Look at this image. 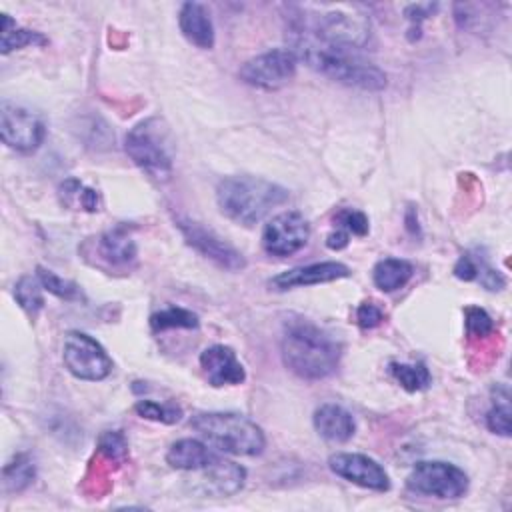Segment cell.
<instances>
[{
    "label": "cell",
    "instance_id": "1",
    "mask_svg": "<svg viewBox=\"0 0 512 512\" xmlns=\"http://www.w3.org/2000/svg\"><path fill=\"white\" fill-rule=\"evenodd\" d=\"M290 32L304 34L320 44L358 50L370 38V18L358 4H304L292 6Z\"/></svg>",
    "mask_w": 512,
    "mask_h": 512
},
{
    "label": "cell",
    "instance_id": "2",
    "mask_svg": "<svg viewBox=\"0 0 512 512\" xmlns=\"http://www.w3.org/2000/svg\"><path fill=\"white\" fill-rule=\"evenodd\" d=\"M280 354L290 372L304 380H322L336 372L342 356L340 342L306 318L284 322Z\"/></svg>",
    "mask_w": 512,
    "mask_h": 512
},
{
    "label": "cell",
    "instance_id": "3",
    "mask_svg": "<svg viewBox=\"0 0 512 512\" xmlns=\"http://www.w3.org/2000/svg\"><path fill=\"white\" fill-rule=\"evenodd\" d=\"M290 36L294 46L292 52L296 54V58L304 60V64L328 76L330 80L368 92H378L386 88V74L378 66L358 58L352 50L332 48L296 32H290Z\"/></svg>",
    "mask_w": 512,
    "mask_h": 512
},
{
    "label": "cell",
    "instance_id": "4",
    "mask_svg": "<svg viewBox=\"0 0 512 512\" xmlns=\"http://www.w3.org/2000/svg\"><path fill=\"white\" fill-rule=\"evenodd\" d=\"M288 200V190L258 176H226L216 186L220 212L236 224L254 226Z\"/></svg>",
    "mask_w": 512,
    "mask_h": 512
},
{
    "label": "cell",
    "instance_id": "5",
    "mask_svg": "<svg viewBox=\"0 0 512 512\" xmlns=\"http://www.w3.org/2000/svg\"><path fill=\"white\" fill-rule=\"evenodd\" d=\"M190 428L218 452L232 456H258L266 446L262 428L236 412H198Z\"/></svg>",
    "mask_w": 512,
    "mask_h": 512
},
{
    "label": "cell",
    "instance_id": "6",
    "mask_svg": "<svg viewBox=\"0 0 512 512\" xmlns=\"http://www.w3.org/2000/svg\"><path fill=\"white\" fill-rule=\"evenodd\" d=\"M124 148L130 160L150 178L164 182L172 176V150L168 132L158 118H146L134 124L124 138Z\"/></svg>",
    "mask_w": 512,
    "mask_h": 512
},
{
    "label": "cell",
    "instance_id": "7",
    "mask_svg": "<svg viewBox=\"0 0 512 512\" xmlns=\"http://www.w3.org/2000/svg\"><path fill=\"white\" fill-rule=\"evenodd\" d=\"M408 490L440 500L460 498L468 490V476L462 468L442 460L416 462L406 478Z\"/></svg>",
    "mask_w": 512,
    "mask_h": 512
},
{
    "label": "cell",
    "instance_id": "8",
    "mask_svg": "<svg viewBox=\"0 0 512 512\" xmlns=\"http://www.w3.org/2000/svg\"><path fill=\"white\" fill-rule=\"evenodd\" d=\"M62 360L72 376L88 382L104 380L114 368V362L104 346L78 330H72L64 336Z\"/></svg>",
    "mask_w": 512,
    "mask_h": 512
},
{
    "label": "cell",
    "instance_id": "9",
    "mask_svg": "<svg viewBox=\"0 0 512 512\" xmlns=\"http://www.w3.org/2000/svg\"><path fill=\"white\" fill-rule=\"evenodd\" d=\"M86 258L104 272H128L136 266L138 248L128 226L118 224L88 242Z\"/></svg>",
    "mask_w": 512,
    "mask_h": 512
},
{
    "label": "cell",
    "instance_id": "10",
    "mask_svg": "<svg viewBox=\"0 0 512 512\" xmlns=\"http://www.w3.org/2000/svg\"><path fill=\"white\" fill-rule=\"evenodd\" d=\"M298 58L292 50L276 48L246 60L238 72L240 80L260 90H278L296 74Z\"/></svg>",
    "mask_w": 512,
    "mask_h": 512
},
{
    "label": "cell",
    "instance_id": "11",
    "mask_svg": "<svg viewBox=\"0 0 512 512\" xmlns=\"http://www.w3.org/2000/svg\"><path fill=\"white\" fill-rule=\"evenodd\" d=\"M0 136L6 146L18 152H34L44 136H46V126L44 120L14 102L2 100L0 104Z\"/></svg>",
    "mask_w": 512,
    "mask_h": 512
},
{
    "label": "cell",
    "instance_id": "12",
    "mask_svg": "<svg viewBox=\"0 0 512 512\" xmlns=\"http://www.w3.org/2000/svg\"><path fill=\"white\" fill-rule=\"evenodd\" d=\"M176 226L182 232L186 244L192 246L206 260L214 262L218 268L236 272L246 266L244 256L232 244H228L222 236H218L214 230L188 218H176Z\"/></svg>",
    "mask_w": 512,
    "mask_h": 512
},
{
    "label": "cell",
    "instance_id": "13",
    "mask_svg": "<svg viewBox=\"0 0 512 512\" xmlns=\"http://www.w3.org/2000/svg\"><path fill=\"white\" fill-rule=\"evenodd\" d=\"M310 238V224L306 218L296 212H280L268 220V224L262 230V248L270 256H292L300 248L306 246Z\"/></svg>",
    "mask_w": 512,
    "mask_h": 512
},
{
    "label": "cell",
    "instance_id": "14",
    "mask_svg": "<svg viewBox=\"0 0 512 512\" xmlns=\"http://www.w3.org/2000/svg\"><path fill=\"white\" fill-rule=\"evenodd\" d=\"M328 468L356 484L368 490H376V492H386L390 488V478L386 474V470L370 456L366 454H358V452H336L328 458Z\"/></svg>",
    "mask_w": 512,
    "mask_h": 512
},
{
    "label": "cell",
    "instance_id": "15",
    "mask_svg": "<svg viewBox=\"0 0 512 512\" xmlns=\"http://www.w3.org/2000/svg\"><path fill=\"white\" fill-rule=\"evenodd\" d=\"M200 368L208 384L216 388L236 386L246 380V370L236 358V352L224 344H212L204 348L200 354Z\"/></svg>",
    "mask_w": 512,
    "mask_h": 512
},
{
    "label": "cell",
    "instance_id": "16",
    "mask_svg": "<svg viewBox=\"0 0 512 512\" xmlns=\"http://www.w3.org/2000/svg\"><path fill=\"white\" fill-rule=\"evenodd\" d=\"M346 276H350V268L346 264L328 260V262H314V264L284 270L270 280V286L274 290H290L298 286H316L324 282H334Z\"/></svg>",
    "mask_w": 512,
    "mask_h": 512
},
{
    "label": "cell",
    "instance_id": "17",
    "mask_svg": "<svg viewBox=\"0 0 512 512\" xmlns=\"http://www.w3.org/2000/svg\"><path fill=\"white\" fill-rule=\"evenodd\" d=\"M196 472H200L198 488L208 496H232L244 486L246 480V470L222 456Z\"/></svg>",
    "mask_w": 512,
    "mask_h": 512
},
{
    "label": "cell",
    "instance_id": "18",
    "mask_svg": "<svg viewBox=\"0 0 512 512\" xmlns=\"http://www.w3.org/2000/svg\"><path fill=\"white\" fill-rule=\"evenodd\" d=\"M178 26L190 44L202 50H210L214 46V24L204 4L184 2L178 12Z\"/></svg>",
    "mask_w": 512,
    "mask_h": 512
},
{
    "label": "cell",
    "instance_id": "19",
    "mask_svg": "<svg viewBox=\"0 0 512 512\" xmlns=\"http://www.w3.org/2000/svg\"><path fill=\"white\" fill-rule=\"evenodd\" d=\"M316 432L328 442H346L356 432L354 416L338 404H322L312 416Z\"/></svg>",
    "mask_w": 512,
    "mask_h": 512
},
{
    "label": "cell",
    "instance_id": "20",
    "mask_svg": "<svg viewBox=\"0 0 512 512\" xmlns=\"http://www.w3.org/2000/svg\"><path fill=\"white\" fill-rule=\"evenodd\" d=\"M218 456L220 454L212 446H208L204 440L182 438L170 446V450L166 452V462L174 470L196 472V470L212 464Z\"/></svg>",
    "mask_w": 512,
    "mask_h": 512
},
{
    "label": "cell",
    "instance_id": "21",
    "mask_svg": "<svg viewBox=\"0 0 512 512\" xmlns=\"http://www.w3.org/2000/svg\"><path fill=\"white\" fill-rule=\"evenodd\" d=\"M412 264L402 258H382L372 268V280L378 290L382 292H394L406 286V282L412 278Z\"/></svg>",
    "mask_w": 512,
    "mask_h": 512
},
{
    "label": "cell",
    "instance_id": "22",
    "mask_svg": "<svg viewBox=\"0 0 512 512\" xmlns=\"http://www.w3.org/2000/svg\"><path fill=\"white\" fill-rule=\"evenodd\" d=\"M36 476V466L30 454L18 452L12 460L2 468V484L8 492H22L26 490Z\"/></svg>",
    "mask_w": 512,
    "mask_h": 512
},
{
    "label": "cell",
    "instance_id": "23",
    "mask_svg": "<svg viewBox=\"0 0 512 512\" xmlns=\"http://www.w3.org/2000/svg\"><path fill=\"white\" fill-rule=\"evenodd\" d=\"M48 44V38L36 30L28 28H16L14 20L8 14H2V38H0V52L10 54L12 50L24 48V46H44Z\"/></svg>",
    "mask_w": 512,
    "mask_h": 512
},
{
    "label": "cell",
    "instance_id": "24",
    "mask_svg": "<svg viewBox=\"0 0 512 512\" xmlns=\"http://www.w3.org/2000/svg\"><path fill=\"white\" fill-rule=\"evenodd\" d=\"M60 200L68 208H78L86 212H98L100 210V194L94 188L84 186L78 178H66L60 184Z\"/></svg>",
    "mask_w": 512,
    "mask_h": 512
},
{
    "label": "cell",
    "instance_id": "25",
    "mask_svg": "<svg viewBox=\"0 0 512 512\" xmlns=\"http://www.w3.org/2000/svg\"><path fill=\"white\" fill-rule=\"evenodd\" d=\"M44 286L40 284L38 276H22L18 278V282L14 284V300L18 302V306L26 312L28 318L36 320L38 314L44 308V294H42Z\"/></svg>",
    "mask_w": 512,
    "mask_h": 512
},
{
    "label": "cell",
    "instance_id": "26",
    "mask_svg": "<svg viewBox=\"0 0 512 512\" xmlns=\"http://www.w3.org/2000/svg\"><path fill=\"white\" fill-rule=\"evenodd\" d=\"M392 378L406 390V392H420L426 390L432 382V376L424 362H390L388 366Z\"/></svg>",
    "mask_w": 512,
    "mask_h": 512
},
{
    "label": "cell",
    "instance_id": "27",
    "mask_svg": "<svg viewBox=\"0 0 512 512\" xmlns=\"http://www.w3.org/2000/svg\"><path fill=\"white\" fill-rule=\"evenodd\" d=\"M486 426L494 434L510 436V392L506 386L492 388V406L486 412Z\"/></svg>",
    "mask_w": 512,
    "mask_h": 512
},
{
    "label": "cell",
    "instance_id": "28",
    "mask_svg": "<svg viewBox=\"0 0 512 512\" xmlns=\"http://www.w3.org/2000/svg\"><path fill=\"white\" fill-rule=\"evenodd\" d=\"M200 320L192 310L180 308V306H168L150 316V328L154 332H164L172 328H198Z\"/></svg>",
    "mask_w": 512,
    "mask_h": 512
},
{
    "label": "cell",
    "instance_id": "29",
    "mask_svg": "<svg viewBox=\"0 0 512 512\" xmlns=\"http://www.w3.org/2000/svg\"><path fill=\"white\" fill-rule=\"evenodd\" d=\"M36 276H38L40 284L44 286V290H48L50 294H54L58 298H64V300H80L82 298V290L76 282L66 280V278L54 274L52 270H46V268L38 266Z\"/></svg>",
    "mask_w": 512,
    "mask_h": 512
},
{
    "label": "cell",
    "instance_id": "30",
    "mask_svg": "<svg viewBox=\"0 0 512 512\" xmlns=\"http://www.w3.org/2000/svg\"><path fill=\"white\" fill-rule=\"evenodd\" d=\"M134 410L140 418L162 422V424H174L182 418L180 408L170 406V404H160V402H154V400H138Z\"/></svg>",
    "mask_w": 512,
    "mask_h": 512
},
{
    "label": "cell",
    "instance_id": "31",
    "mask_svg": "<svg viewBox=\"0 0 512 512\" xmlns=\"http://www.w3.org/2000/svg\"><path fill=\"white\" fill-rule=\"evenodd\" d=\"M334 226L348 234H354V236H366L370 230L368 216L354 208H340L334 214Z\"/></svg>",
    "mask_w": 512,
    "mask_h": 512
},
{
    "label": "cell",
    "instance_id": "32",
    "mask_svg": "<svg viewBox=\"0 0 512 512\" xmlns=\"http://www.w3.org/2000/svg\"><path fill=\"white\" fill-rule=\"evenodd\" d=\"M464 316H466V332L472 338H484L494 330V320L484 308L468 306L464 310Z\"/></svg>",
    "mask_w": 512,
    "mask_h": 512
},
{
    "label": "cell",
    "instance_id": "33",
    "mask_svg": "<svg viewBox=\"0 0 512 512\" xmlns=\"http://www.w3.org/2000/svg\"><path fill=\"white\" fill-rule=\"evenodd\" d=\"M126 440L120 432H104L100 436V444H98V452L104 454L108 460H120L126 456Z\"/></svg>",
    "mask_w": 512,
    "mask_h": 512
},
{
    "label": "cell",
    "instance_id": "34",
    "mask_svg": "<svg viewBox=\"0 0 512 512\" xmlns=\"http://www.w3.org/2000/svg\"><path fill=\"white\" fill-rule=\"evenodd\" d=\"M482 262H484V258H482L480 254L464 252V254L458 258V262L454 264V276L460 278V280H464V282L476 280Z\"/></svg>",
    "mask_w": 512,
    "mask_h": 512
},
{
    "label": "cell",
    "instance_id": "35",
    "mask_svg": "<svg viewBox=\"0 0 512 512\" xmlns=\"http://www.w3.org/2000/svg\"><path fill=\"white\" fill-rule=\"evenodd\" d=\"M382 320H384V312L374 302H362L356 310V322L362 330H372L380 326Z\"/></svg>",
    "mask_w": 512,
    "mask_h": 512
},
{
    "label": "cell",
    "instance_id": "36",
    "mask_svg": "<svg viewBox=\"0 0 512 512\" xmlns=\"http://www.w3.org/2000/svg\"><path fill=\"white\" fill-rule=\"evenodd\" d=\"M434 10H436V4H412V6L406 8V16H408V20L412 22L410 32L416 30V38L420 36V24H422V20H426Z\"/></svg>",
    "mask_w": 512,
    "mask_h": 512
},
{
    "label": "cell",
    "instance_id": "37",
    "mask_svg": "<svg viewBox=\"0 0 512 512\" xmlns=\"http://www.w3.org/2000/svg\"><path fill=\"white\" fill-rule=\"evenodd\" d=\"M348 238H350V234H348V232H344V230L336 228L334 232H330V234H328V238H326V246H328V248H332V250H342L344 246H348Z\"/></svg>",
    "mask_w": 512,
    "mask_h": 512
}]
</instances>
